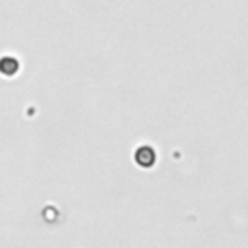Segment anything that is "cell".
I'll list each match as a JSON object with an SVG mask.
<instances>
[{"instance_id":"1","label":"cell","mask_w":248,"mask_h":248,"mask_svg":"<svg viewBox=\"0 0 248 248\" xmlns=\"http://www.w3.org/2000/svg\"><path fill=\"white\" fill-rule=\"evenodd\" d=\"M134 159H136V163H138L140 167L151 169V167L155 165V161H157V153H155V149H153L151 145H141V147L136 149Z\"/></svg>"},{"instance_id":"2","label":"cell","mask_w":248,"mask_h":248,"mask_svg":"<svg viewBox=\"0 0 248 248\" xmlns=\"http://www.w3.org/2000/svg\"><path fill=\"white\" fill-rule=\"evenodd\" d=\"M19 72V62L14 56H2L0 58V74L6 78H12Z\"/></svg>"}]
</instances>
